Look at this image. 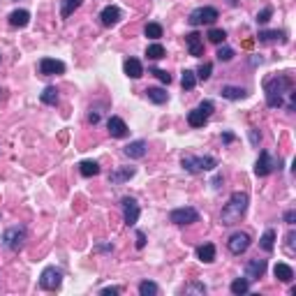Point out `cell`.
I'll use <instances>...</instances> for the list:
<instances>
[{
	"instance_id": "1",
	"label": "cell",
	"mask_w": 296,
	"mask_h": 296,
	"mask_svg": "<svg viewBox=\"0 0 296 296\" xmlns=\"http://www.w3.org/2000/svg\"><path fill=\"white\" fill-rule=\"evenodd\" d=\"M264 93H266V104L271 106V109L287 106L289 111H294L296 93H294V81H291V76H287V74L268 76L264 81Z\"/></svg>"
},
{
	"instance_id": "2",
	"label": "cell",
	"mask_w": 296,
	"mask_h": 296,
	"mask_svg": "<svg viewBox=\"0 0 296 296\" xmlns=\"http://www.w3.org/2000/svg\"><path fill=\"white\" fill-rule=\"evenodd\" d=\"M248 204H250V197H248V192H234V195L229 197V201L222 206L220 222L225 227L238 225V222H241V218L246 216V211H248Z\"/></svg>"
},
{
	"instance_id": "3",
	"label": "cell",
	"mask_w": 296,
	"mask_h": 296,
	"mask_svg": "<svg viewBox=\"0 0 296 296\" xmlns=\"http://www.w3.org/2000/svg\"><path fill=\"white\" fill-rule=\"evenodd\" d=\"M181 167L187 174H204V171H213L218 167V160L213 155H183Z\"/></svg>"
},
{
	"instance_id": "4",
	"label": "cell",
	"mask_w": 296,
	"mask_h": 296,
	"mask_svg": "<svg viewBox=\"0 0 296 296\" xmlns=\"http://www.w3.org/2000/svg\"><path fill=\"white\" fill-rule=\"evenodd\" d=\"M25 238H28L25 227L14 225V227H10V229H5V234H3V246H5L10 252H19V250H23Z\"/></svg>"
},
{
	"instance_id": "5",
	"label": "cell",
	"mask_w": 296,
	"mask_h": 296,
	"mask_svg": "<svg viewBox=\"0 0 296 296\" xmlns=\"http://www.w3.org/2000/svg\"><path fill=\"white\" fill-rule=\"evenodd\" d=\"M218 16H220V12L216 10V7H197V10L190 12V16H187V23L192 25V28H197V25H211L218 21Z\"/></svg>"
},
{
	"instance_id": "6",
	"label": "cell",
	"mask_w": 296,
	"mask_h": 296,
	"mask_svg": "<svg viewBox=\"0 0 296 296\" xmlns=\"http://www.w3.org/2000/svg\"><path fill=\"white\" fill-rule=\"evenodd\" d=\"M169 222L178 227H185V225H192V222H199V211L192 208V206H183V208H174L169 213Z\"/></svg>"
},
{
	"instance_id": "7",
	"label": "cell",
	"mask_w": 296,
	"mask_h": 296,
	"mask_svg": "<svg viewBox=\"0 0 296 296\" xmlns=\"http://www.w3.org/2000/svg\"><path fill=\"white\" fill-rule=\"evenodd\" d=\"M61 282H63L61 268H56V266H46L44 271H42V276H40V287H42V289L56 291L58 287H61Z\"/></svg>"
},
{
	"instance_id": "8",
	"label": "cell",
	"mask_w": 296,
	"mask_h": 296,
	"mask_svg": "<svg viewBox=\"0 0 296 296\" xmlns=\"http://www.w3.org/2000/svg\"><path fill=\"white\" fill-rule=\"evenodd\" d=\"M121 211H123V220H125L127 227H134L137 220H139V204H137L134 197H123L121 199Z\"/></svg>"
},
{
	"instance_id": "9",
	"label": "cell",
	"mask_w": 296,
	"mask_h": 296,
	"mask_svg": "<svg viewBox=\"0 0 296 296\" xmlns=\"http://www.w3.org/2000/svg\"><path fill=\"white\" fill-rule=\"evenodd\" d=\"M278 165H280V162H276V157H273L271 153H268V151H261L259 157H257V162H255V176L264 178V176H268L271 171H276Z\"/></svg>"
},
{
	"instance_id": "10",
	"label": "cell",
	"mask_w": 296,
	"mask_h": 296,
	"mask_svg": "<svg viewBox=\"0 0 296 296\" xmlns=\"http://www.w3.org/2000/svg\"><path fill=\"white\" fill-rule=\"evenodd\" d=\"M227 248H229L231 255H243L250 248V234H246V231H234L227 238Z\"/></svg>"
},
{
	"instance_id": "11",
	"label": "cell",
	"mask_w": 296,
	"mask_h": 296,
	"mask_svg": "<svg viewBox=\"0 0 296 296\" xmlns=\"http://www.w3.org/2000/svg\"><path fill=\"white\" fill-rule=\"evenodd\" d=\"M65 72V63L56 61V58H42L40 61V74L42 76H56Z\"/></svg>"
},
{
	"instance_id": "12",
	"label": "cell",
	"mask_w": 296,
	"mask_h": 296,
	"mask_svg": "<svg viewBox=\"0 0 296 296\" xmlns=\"http://www.w3.org/2000/svg\"><path fill=\"white\" fill-rule=\"evenodd\" d=\"M266 273V259H250L246 264V280L248 282H255L259 278H264Z\"/></svg>"
},
{
	"instance_id": "13",
	"label": "cell",
	"mask_w": 296,
	"mask_h": 296,
	"mask_svg": "<svg viewBox=\"0 0 296 296\" xmlns=\"http://www.w3.org/2000/svg\"><path fill=\"white\" fill-rule=\"evenodd\" d=\"M134 174H137V167H118V169H114L109 174V183L111 185H123L130 178H134Z\"/></svg>"
},
{
	"instance_id": "14",
	"label": "cell",
	"mask_w": 296,
	"mask_h": 296,
	"mask_svg": "<svg viewBox=\"0 0 296 296\" xmlns=\"http://www.w3.org/2000/svg\"><path fill=\"white\" fill-rule=\"evenodd\" d=\"M106 130H109V134L114 137V139H123V137H127V125L123 118H118V116H111L109 121H106Z\"/></svg>"
},
{
	"instance_id": "15",
	"label": "cell",
	"mask_w": 296,
	"mask_h": 296,
	"mask_svg": "<svg viewBox=\"0 0 296 296\" xmlns=\"http://www.w3.org/2000/svg\"><path fill=\"white\" fill-rule=\"evenodd\" d=\"M146 151H148V144H146L144 139H137V141H130V144L123 148V153H125L130 160H141V157L146 155Z\"/></svg>"
},
{
	"instance_id": "16",
	"label": "cell",
	"mask_w": 296,
	"mask_h": 296,
	"mask_svg": "<svg viewBox=\"0 0 296 296\" xmlns=\"http://www.w3.org/2000/svg\"><path fill=\"white\" fill-rule=\"evenodd\" d=\"M185 44H187L190 56H195V58L204 56V40H201L199 33H187V35H185Z\"/></svg>"
},
{
	"instance_id": "17",
	"label": "cell",
	"mask_w": 296,
	"mask_h": 296,
	"mask_svg": "<svg viewBox=\"0 0 296 296\" xmlns=\"http://www.w3.org/2000/svg\"><path fill=\"white\" fill-rule=\"evenodd\" d=\"M100 21H102V25L111 28V25H116L118 21H121V10H118L116 5H106L104 10L100 12Z\"/></svg>"
},
{
	"instance_id": "18",
	"label": "cell",
	"mask_w": 296,
	"mask_h": 296,
	"mask_svg": "<svg viewBox=\"0 0 296 296\" xmlns=\"http://www.w3.org/2000/svg\"><path fill=\"white\" fill-rule=\"evenodd\" d=\"M273 276L280 282H291L294 280V268H291L289 264H285V261H280V264L273 266Z\"/></svg>"
},
{
	"instance_id": "19",
	"label": "cell",
	"mask_w": 296,
	"mask_h": 296,
	"mask_svg": "<svg viewBox=\"0 0 296 296\" xmlns=\"http://www.w3.org/2000/svg\"><path fill=\"white\" fill-rule=\"evenodd\" d=\"M123 70H125V74L130 76V79H139V76L144 74V67H141V63L137 61V58H127V61L123 63Z\"/></svg>"
},
{
	"instance_id": "20",
	"label": "cell",
	"mask_w": 296,
	"mask_h": 296,
	"mask_svg": "<svg viewBox=\"0 0 296 296\" xmlns=\"http://www.w3.org/2000/svg\"><path fill=\"white\" fill-rule=\"evenodd\" d=\"M197 257H199L204 264H213L216 261V246L213 243H204V246L197 248Z\"/></svg>"
},
{
	"instance_id": "21",
	"label": "cell",
	"mask_w": 296,
	"mask_h": 296,
	"mask_svg": "<svg viewBox=\"0 0 296 296\" xmlns=\"http://www.w3.org/2000/svg\"><path fill=\"white\" fill-rule=\"evenodd\" d=\"M28 23H31V14L25 10H14L10 14V25H14V28H25Z\"/></svg>"
},
{
	"instance_id": "22",
	"label": "cell",
	"mask_w": 296,
	"mask_h": 296,
	"mask_svg": "<svg viewBox=\"0 0 296 296\" xmlns=\"http://www.w3.org/2000/svg\"><path fill=\"white\" fill-rule=\"evenodd\" d=\"M257 40L264 44H273V42H285V31H259Z\"/></svg>"
},
{
	"instance_id": "23",
	"label": "cell",
	"mask_w": 296,
	"mask_h": 296,
	"mask_svg": "<svg viewBox=\"0 0 296 296\" xmlns=\"http://www.w3.org/2000/svg\"><path fill=\"white\" fill-rule=\"evenodd\" d=\"M220 95L227 97V100H243L248 93H246V88H238V86H222Z\"/></svg>"
},
{
	"instance_id": "24",
	"label": "cell",
	"mask_w": 296,
	"mask_h": 296,
	"mask_svg": "<svg viewBox=\"0 0 296 296\" xmlns=\"http://www.w3.org/2000/svg\"><path fill=\"white\" fill-rule=\"evenodd\" d=\"M146 97L153 102V104H165L167 100H169V93L162 91V88H146Z\"/></svg>"
},
{
	"instance_id": "25",
	"label": "cell",
	"mask_w": 296,
	"mask_h": 296,
	"mask_svg": "<svg viewBox=\"0 0 296 296\" xmlns=\"http://www.w3.org/2000/svg\"><path fill=\"white\" fill-rule=\"evenodd\" d=\"M206 121H208V116H206L201 109H192L190 114H187V125L190 127H204Z\"/></svg>"
},
{
	"instance_id": "26",
	"label": "cell",
	"mask_w": 296,
	"mask_h": 296,
	"mask_svg": "<svg viewBox=\"0 0 296 296\" xmlns=\"http://www.w3.org/2000/svg\"><path fill=\"white\" fill-rule=\"evenodd\" d=\"M40 100L49 106H56L58 104V88H56V86H46L44 91L40 93Z\"/></svg>"
},
{
	"instance_id": "27",
	"label": "cell",
	"mask_w": 296,
	"mask_h": 296,
	"mask_svg": "<svg viewBox=\"0 0 296 296\" xmlns=\"http://www.w3.org/2000/svg\"><path fill=\"white\" fill-rule=\"evenodd\" d=\"M259 246L264 252H273V248H276V229H266L264 236L259 238Z\"/></svg>"
},
{
	"instance_id": "28",
	"label": "cell",
	"mask_w": 296,
	"mask_h": 296,
	"mask_svg": "<svg viewBox=\"0 0 296 296\" xmlns=\"http://www.w3.org/2000/svg\"><path fill=\"white\" fill-rule=\"evenodd\" d=\"M79 171H81V176H86V178H93V176L100 174V165H97L95 160H84L79 165Z\"/></svg>"
},
{
	"instance_id": "29",
	"label": "cell",
	"mask_w": 296,
	"mask_h": 296,
	"mask_svg": "<svg viewBox=\"0 0 296 296\" xmlns=\"http://www.w3.org/2000/svg\"><path fill=\"white\" fill-rule=\"evenodd\" d=\"M84 0H61V16L63 19H70L74 14V10H79Z\"/></svg>"
},
{
	"instance_id": "30",
	"label": "cell",
	"mask_w": 296,
	"mask_h": 296,
	"mask_svg": "<svg viewBox=\"0 0 296 296\" xmlns=\"http://www.w3.org/2000/svg\"><path fill=\"white\" fill-rule=\"evenodd\" d=\"M231 294H236V296H241V294H248L250 291V282L246 280V278H236L234 282H231Z\"/></svg>"
},
{
	"instance_id": "31",
	"label": "cell",
	"mask_w": 296,
	"mask_h": 296,
	"mask_svg": "<svg viewBox=\"0 0 296 296\" xmlns=\"http://www.w3.org/2000/svg\"><path fill=\"white\" fill-rule=\"evenodd\" d=\"M139 294L141 296H157L160 294V287L151 280H144V282H139Z\"/></svg>"
},
{
	"instance_id": "32",
	"label": "cell",
	"mask_w": 296,
	"mask_h": 296,
	"mask_svg": "<svg viewBox=\"0 0 296 296\" xmlns=\"http://www.w3.org/2000/svg\"><path fill=\"white\" fill-rule=\"evenodd\" d=\"M181 86L183 91H192L197 86V74L192 70H183V76H181Z\"/></svg>"
},
{
	"instance_id": "33",
	"label": "cell",
	"mask_w": 296,
	"mask_h": 296,
	"mask_svg": "<svg viewBox=\"0 0 296 296\" xmlns=\"http://www.w3.org/2000/svg\"><path fill=\"white\" fill-rule=\"evenodd\" d=\"M165 53H167L165 46L157 44V42H155V44H151L148 49H146V56H148L151 61H160V58H165Z\"/></svg>"
},
{
	"instance_id": "34",
	"label": "cell",
	"mask_w": 296,
	"mask_h": 296,
	"mask_svg": "<svg viewBox=\"0 0 296 296\" xmlns=\"http://www.w3.org/2000/svg\"><path fill=\"white\" fill-rule=\"evenodd\" d=\"M206 37H208V42H213V44H222V42L227 40V33L222 31V28H211V31L206 33Z\"/></svg>"
},
{
	"instance_id": "35",
	"label": "cell",
	"mask_w": 296,
	"mask_h": 296,
	"mask_svg": "<svg viewBox=\"0 0 296 296\" xmlns=\"http://www.w3.org/2000/svg\"><path fill=\"white\" fill-rule=\"evenodd\" d=\"M181 291H183V294H199V296H204L206 294V285H204V282H190V285H185Z\"/></svg>"
},
{
	"instance_id": "36",
	"label": "cell",
	"mask_w": 296,
	"mask_h": 296,
	"mask_svg": "<svg viewBox=\"0 0 296 296\" xmlns=\"http://www.w3.org/2000/svg\"><path fill=\"white\" fill-rule=\"evenodd\" d=\"M144 35L151 37V40H160V37H162V25L160 23H148L144 28Z\"/></svg>"
},
{
	"instance_id": "37",
	"label": "cell",
	"mask_w": 296,
	"mask_h": 296,
	"mask_svg": "<svg viewBox=\"0 0 296 296\" xmlns=\"http://www.w3.org/2000/svg\"><path fill=\"white\" fill-rule=\"evenodd\" d=\"M211 72H213V65L211 63H201L199 67H197V79H201V81H206V79H211Z\"/></svg>"
},
{
	"instance_id": "38",
	"label": "cell",
	"mask_w": 296,
	"mask_h": 296,
	"mask_svg": "<svg viewBox=\"0 0 296 296\" xmlns=\"http://www.w3.org/2000/svg\"><path fill=\"white\" fill-rule=\"evenodd\" d=\"M216 56H218V61L220 63H229L231 58H234V49H229V46H220Z\"/></svg>"
},
{
	"instance_id": "39",
	"label": "cell",
	"mask_w": 296,
	"mask_h": 296,
	"mask_svg": "<svg viewBox=\"0 0 296 296\" xmlns=\"http://www.w3.org/2000/svg\"><path fill=\"white\" fill-rule=\"evenodd\" d=\"M271 16H273V7H264V10L257 14V23H266Z\"/></svg>"
},
{
	"instance_id": "40",
	"label": "cell",
	"mask_w": 296,
	"mask_h": 296,
	"mask_svg": "<svg viewBox=\"0 0 296 296\" xmlns=\"http://www.w3.org/2000/svg\"><path fill=\"white\" fill-rule=\"evenodd\" d=\"M151 74H155L162 84H171V74L167 70H151Z\"/></svg>"
},
{
	"instance_id": "41",
	"label": "cell",
	"mask_w": 296,
	"mask_h": 296,
	"mask_svg": "<svg viewBox=\"0 0 296 296\" xmlns=\"http://www.w3.org/2000/svg\"><path fill=\"white\" fill-rule=\"evenodd\" d=\"M197 109H201L206 116H208V118H211V114H213V109H216V106H213V102H211V100H204L199 106H197Z\"/></svg>"
},
{
	"instance_id": "42",
	"label": "cell",
	"mask_w": 296,
	"mask_h": 296,
	"mask_svg": "<svg viewBox=\"0 0 296 296\" xmlns=\"http://www.w3.org/2000/svg\"><path fill=\"white\" fill-rule=\"evenodd\" d=\"M294 238H296V234H294V229H291L289 234H287V241H285V248L289 255H294Z\"/></svg>"
},
{
	"instance_id": "43",
	"label": "cell",
	"mask_w": 296,
	"mask_h": 296,
	"mask_svg": "<svg viewBox=\"0 0 296 296\" xmlns=\"http://www.w3.org/2000/svg\"><path fill=\"white\" fill-rule=\"evenodd\" d=\"M121 287H104V289H100L102 296H116V294H121Z\"/></svg>"
},
{
	"instance_id": "44",
	"label": "cell",
	"mask_w": 296,
	"mask_h": 296,
	"mask_svg": "<svg viewBox=\"0 0 296 296\" xmlns=\"http://www.w3.org/2000/svg\"><path fill=\"white\" fill-rule=\"evenodd\" d=\"M285 222H287V225H294V222H296V211H294V208H289V211L285 213Z\"/></svg>"
},
{
	"instance_id": "45",
	"label": "cell",
	"mask_w": 296,
	"mask_h": 296,
	"mask_svg": "<svg viewBox=\"0 0 296 296\" xmlns=\"http://www.w3.org/2000/svg\"><path fill=\"white\" fill-rule=\"evenodd\" d=\"M144 246H146V234H144V231H137V248L141 250Z\"/></svg>"
},
{
	"instance_id": "46",
	"label": "cell",
	"mask_w": 296,
	"mask_h": 296,
	"mask_svg": "<svg viewBox=\"0 0 296 296\" xmlns=\"http://www.w3.org/2000/svg\"><path fill=\"white\" fill-rule=\"evenodd\" d=\"M259 139H261V134H259V132H257L255 130V127H250V141H252V144H259Z\"/></svg>"
},
{
	"instance_id": "47",
	"label": "cell",
	"mask_w": 296,
	"mask_h": 296,
	"mask_svg": "<svg viewBox=\"0 0 296 296\" xmlns=\"http://www.w3.org/2000/svg\"><path fill=\"white\" fill-rule=\"evenodd\" d=\"M88 123H93V125L100 123V114H97V111H91V114H88Z\"/></svg>"
},
{
	"instance_id": "48",
	"label": "cell",
	"mask_w": 296,
	"mask_h": 296,
	"mask_svg": "<svg viewBox=\"0 0 296 296\" xmlns=\"http://www.w3.org/2000/svg\"><path fill=\"white\" fill-rule=\"evenodd\" d=\"M234 139H236V137L231 134V132H225V134H222V141H225V144H231Z\"/></svg>"
},
{
	"instance_id": "49",
	"label": "cell",
	"mask_w": 296,
	"mask_h": 296,
	"mask_svg": "<svg viewBox=\"0 0 296 296\" xmlns=\"http://www.w3.org/2000/svg\"><path fill=\"white\" fill-rule=\"evenodd\" d=\"M97 250H100V252H111V250H114V246H97Z\"/></svg>"
},
{
	"instance_id": "50",
	"label": "cell",
	"mask_w": 296,
	"mask_h": 296,
	"mask_svg": "<svg viewBox=\"0 0 296 296\" xmlns=\"http://www.w3.org/2000/svg\"><path fill=\"white\" fill-rule=\"evenodd\" d=\"M220 183H222V176H216V178H213V187L218 190V187H220Z\"/></svg>"
},
{
	"instance_id": "51",
	"label": "cell",
	"mask_w": 296,
	"mask_h": 296,
	"mask_svg": "<svg viewBox=\"0 0 296 296\" xmlns=\"http://www.w3.org/2000/svg\"><path fill=\"white\" fill-rule=\"evenodd\" d=\"M0 100H5V91L3 88H0Z\"/></svg>"
}]
</instances>
